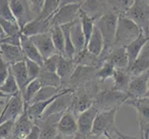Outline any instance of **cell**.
<instances>
[{
    "instance_id": "24",
    "label": "cell",
    "mask_w": 149,
    "mask_h": 139,
    "mask_svg": "<svg viewBox=\"0 0 149 139\" xmlns=\"http://www.w3.org/2000/svg\"><path fill=\"white\" fill-rule=\"evenodd\" d=\"M112 78L113 85L111 89L127 94L130 83L132 79V76L129 73L128 69H116Z\"/></svg>"
},
{
    "instance_id": "27",
    "label": "cell",
    "mask_w": 149,
    "mask_h": 139,
    "mask_svg": "<svg viewBox=\"0 0 149 139\" xmlns=\"http://www.w3.org/2000/svg\"><path fill=\"white\" fill-rule=\"evenodd\" d=\"M70 38L72 41V44L76 50V55L79 54L86 48V42L85 37L83 32V27L80 18L77 19L75 22L71 24L70 27ZM75 55V56H76Z\"/></svg>"
},
{
    "instance_id": "5",
    "label": "cell",
    "mask_w": 149,
    "mask_h": 139,
    "mask_svg": "<svg viewBox=\"0 0 149 139\" xmlns=\"http://www.w3.org/2000/svg\"><path fill=\"white\" fill-rule=\"evenodd\" d=\"M119 110H112L109 111H99L94 122L93 130L89 137L95 138L102 136L116 133L119 129L116 125L115 119L117 111Z\"/></svg>"
},
{
    "instance_id": "46",
    "label": "cell",
    "mask_w": 149,
    "mask_h": 139,
    "mask_svg": "<svg viewBox=\"0 0 149 139\" xmlns=\"http://www.w3.org/2000/svg\"><path fill=\"white\" fill-rule=\"evenodd\" d=\"M44 4H45V1H43V0H35V1H29L31 12H32V15H33V17L34 20L39 18L41 12H42Z\"/></svg>"
},
{
    "instance_id": "12",
    "label": "cell",
    "mask_w": 149,
    "mask_h": 139,
    "mask_svg": "<svg viewBox=\"0 0 149 139\" xmlns=\"http://www.w3.org/2000/svg\"><path fill=\"white\" fill-rule=\"evenodd\" d=\"M73 89H70L64 94L60 95L58 98H56L54 102H52L47 108V110L45 111L44 115L42 116L41 119H45V118L49 117L51 115L55 114H63L67 110L70 109L71 105V102L73 99V94H74Z\"/></svg>"
},
{
    "instance_id": "22",
    "label": "cell",
    "mask_w": 149,
    "mask_h": 139,
    "mask_svg": "<svg viewBox=\"0 0 149 139\" xmlns=\"http://www.w3.org/2000/svg\"><path fill=\"white\" fill-rule=\"evenodd\" d=\"M20 47H22L25 59L33 60L41 67H43L45 59L30 37L24 36L22 34L20 35Z\"/></svg>"
},
{
    "instance_id": "28",
    "label": "cell",
    "mask_w": 149,
    "mask_h": 139,
    "mask_svg": "<svg viewBox=\"0 0 149 139\" xmlns=\"http://www.w3.org/2000/svg\"><path fill=\"white\" fill-rule=\"evenodd\" d=\"M107 1H81V9L96 22L109 9L107 8Z\"/></svg>"
},
{
    "instance_id": "33",
    "label": "cell",
    "mask_w": 149,
    "mask_h": 139,
    "mask_svg": "<svg viewBox=\"0 0 149 139\" xmlns=\"http://www.w3.org/2000/svg\"><path fill=\"white\" fill-rule=\"evenodd\" d=\"M79 18L81 23V27H83V32L85 37V42H86V45L88 44L89 40L91 38V35L94 32V29L95 27V20L93 19L92 17L88 16L84 11L83 10H80V15Z\"/></svg>"
},
{
    "instance_id": "54",
    "label": "cell",
    "mask_w": 149,
    "mask_h": 139,
    "mask_svg": "<svg viewBox=\"0 0 149 139\" xmlns=\"http://www.w3.org/2000/svg\"><path fill=\"white\" fill-rule=\"evenodd\" d=\"M0 59H1V55H0Z\"/></svg>"
},
{
    "instance_id": "38",
    "label": "cell",
    "mask_w": 149,
    "mask_h": 139,
    "mask_svg": "<svg viewBox=\"0 0 149 139\" xmlns=\"http://www.w3.org/2000/svg\"><path fill=\"white\" fill-rule=\"evenodd\" d=\"M0 91H1L3 94L7 95L8 97L17 96L20 93L19 88L17 85V82L15 80V77L12 74L11 70L9 71V75L8 77V79L6 80V82L3 84L2 86H0Z\"/></svg>"
},
{
    "instance_id": "20",
    "label": "cell",
    "mask_w": 149,
    "mask_h": 139,
    "mask_svg": "<svg viewBox=\"0 0 149 139\" xmlns=\"http://www.w3.org/2000/svg\"><path fill=\"white\" fill-rule=\"evenodd\" d=\"M102 62L111 64L115 69H128L129 59H128L125 47H115L101 60Z\"/></svg>"
},
{
    "instance_id": "2",
    "label": "cell",
    "mask_w": 149,
    "mask_h": 139,
    "mask_svg": "<svg viewBox=\"0 0 149 139\" xmlns=\"http://www.w3.org/2000/svg\"><path fill=\"white\" fill-rule=\"evenodd\" d=\"M130 97L126 93L118 92L113 89H103L98 92L95 97L93 107L98 111H109L112 110H119L122 104Z\"/></svg>"
},
{
    "instance_id": "8",
    "label": "cell",
    "mask_w": 149,
    "mask_h": 139,
    "mask_svg": "<svg viewBox=\"0 0 149 139\" xmlns=\"http://www.w3.org/2000/svg\"><path fill=\"white\" fill-rule=\"evenodd\" d=\"M24 111L25 105L22 93L9 97L3 110L0 113V124L8 121H16Z\"/></svg>"
},
{
    "instance_id": "23",
    "label": "cell",
    "mask_w": 149,
    "mask_h": 139,
    "mask_svg": "<svg viewBox=\"0 0 149 139\" xmlns=\"http://www.w3.org/2000/svg\"><path fill=\"white\" fill-rule=\"evenodd\" d=\"M148 43H149V37L143 33H142L133 42L125 46L128 59H129V67L136 60V59L141 54L142 50L145 48V46Z\"/></svg>"
},
{
    "instance_id": "49",
    "label": "cell",
    "mask_w": 149,
    "mask_h": 139,
    "mask_svg": "<svg viewBox=\"0 0 149 139\" xmlns=\"http://www.w3.org/2000/svg\"><path fill=\"white\" fill-rule=\"evenodd\" d=\"M87 139H114V138H112V136H109V135H106V136H99V137H95V138L89 137V138H87Z\"/></svg>"
},
{
    "instance_id": "43",
    "label": "cell",
    "mask_w": 149,
    "mask_h": 139,
    "mask_svg": "<svg viewBox=\"0 0 149 139\" xmlns=\"http://www.w3.org/2000/svg\"><path fill=\"white\" fill-rule=\"evenodd\" d=\"M0 26L4 30L7 36H12V35L20 34V29L17 23L8 22V20L2 19L1 17H0Z\"/></svg>"
},
{
    "instance_id": "1",
    "label": "cell",
    "mask_w": 149,
    "mask_h": 139,
    "mask_svg": "<svg viewBox=\"0 0 149 139\" xmlns=\"http://www.w3.org/2000/svg\"><path fill=\"white\" fill-rule=\"evenodd\" d=\"M118 20H119L118 13H116L112 9H109L95 22V26L99 29L100 33L102 34L103 39H104V50H103V53L100 56V58L98 59L100 63L102 59L105 58L114 47Z\"/></svg>"
},
{
    "instance_id": "36",
    "label": "cell",
    "mask_w": 149,
    "mask_h": 139,
    "mask_svg": "<svg viewBox=\"0 0 149 139\" xmlns=\"http://www.w3.org/2000/svg\"><path fill=\"white\" fill-rule=\"evenodd\" d=\"M71 24H66V25H62L60 26L61 29L63 31V34H64V37H65V51H64V56L66 59H70V60H73L75 58V55H76V50L75 47L72 44V41H71L70 38V27H71Z\"/></svg>"
},
{
    "instance_id": "18",
    "label": "cell",
    "mask_w": 149,
    "mask_h": 139,
    "mask_svg": "<svg viewBox=\"0 0 149 139\" xmlns=\"http://www.w3.org/2000/svg\"><path fill=\"white\" fill-rule=\"evenodd\" d=\"M34 122L31 119L25 110L18 119L15 121V124L12 132V136L14 139H25L32 132Z\"/></svg>"
},
{
    "instance_id": "34",
    "label": "cell",
    "mask_w": 149,
    "mask_h": 139,
    "mask_svg": "<svg viewBox=\"0 0 149 139\" xmlns=\"http://www.w3.org/2000/svg\"><path fill=\"white\" fill-rule=\"evenodd\" d=\"M42 85H41L40 81L38 79L32 81L31 83L26 86L25 90L22 93V98L24 101V105H25V110L31 105L33 99L34 98V96H36L38 91L42 88Z\"/></svg>"
},
{
    "instance_id": "26",
    "label": "cell",
    "mask_w": 149,
    "mask_h": 139,
    "mask_svg": "<svg viewBox=\"0 0 149 139\" xmlns=\"http://www.w3.org/2000/svg\"><path fill=\"white\" fill-rule=\"evenodd\" d=\"M128 71L132 77L140 75L149 71V43L142 50L136 60L128 68Z\"/></svg>"
},
{
    "instance_id": "14",
    "label": "cell",
    "mask_w": 149,
    "mask_h": 139,
    "mask_svg": "<svg viewBox=\"0 0 149 139\" xmlns=\"http://www.w3.org/2000/svg\"><path fill=\"white\" fill-rule=\"evenodd\" d=\"M63 114H55L35 122L40 129V139H54L58 135V122Z\"/></svg>"
},
{
    "instance_id": "17",
    "label": "cell",
    "mask_w": 149,
    "mask_h": 139,
    "mask_svg": "<svg viewBox=\"0 0 149 139\" xmlns=\"http://www.w3.org/2000/svg\"><path fill=\"white\" fill-rule=\"evenodd\" d=\"M31 40L33 41L35 46L37 47L44 59H47L55 54H58L55 48V45L53 44L50 33L35 35V36L31 37Z\"/></svg>"
},
{
    "instance_id": "15",
    "label": "cell",
    "mask_w": 149,
    "mask_h": 139,
    "mask_svg": "<svg viewBox=\"0 0 149 139\" xmlns=\"http://www.w3.org/2000/svg\"><path fill=\"white\" fill-rule=\"evenodd\" d=\"M149 71L140 75L132 77L127 94L130 98H141L146 97L148 92Z\"/></svg>"
},
{
    "instance_id": "13",
    "label": "cell",
    "mask_w": 149,
    "mask_h": 139,
    "mask_svg": "<svg viewBox=\"0 0 149 139\" xmlns=\"http://www.w3.org/2000/svg\"><path fill=\"white\" fill-rule=\"evenodd\" d=\"M97 110L95 107L92 106L88 110H86L77 118V123H78V136L83 137L84 139L89 138L92 130H93L94 122L96 118Z\"/></svg>"
},
{
    "instance_id": "32",
    "label": "cell",
    "mask_w": 149,
    "mask_h": 139,
    "mask_svg": "<svg viewBox=\"0 0 149 139\" xmlns=\"http://www.w3.org/2000/svg\"><path fill=\"white\" fill-rule=\"evenodd\" d=\"M38 80L40 81L41 85L43 86H52L55 88H62V81L59 78V76L55 73L50 71L42 68Z\"/></svg>"
},
{
    "instance_id": "6",
    "label": "cell",
    "mask_w": 149,
    "mask_h": 139,
    "mask_svg": "<svg viewBox=\"0 0 149 139\" xmlns=\"http://www.w3.org/2000/svg\"><path fill=\"white\" fill-rule=\"evenodd\" d=\"M125 17L130 19L139 27L146 35L148 34L149 27V1L135 0L127 10Z\"/></svg>"
},
{
    "instance_id": "40",
    "label": "cell",
    "mask_w": 149,
    "mask_h": 139,
    "mask_svg": "<svg viewBox=\"0 0 149 139\" xmlns=\"http://www.w3.org/2000/svg\"><path fill=\"white\" fill-rule=\"evenodd\" d=\"M115 70L116 69L111 64L107 62H102V65L99 67L95 73V80L99 83H104L107 79L113 77Z\"/></svg>"
},
{
    "instance_id": "51",
    "label": "cell",
    "mask_w": 149,
    "mask_h": 139,
    "mask_svg": "<svg viewBox=\"0 0 149 139\" xmlns=\"http://www.w3.org/2000/svg\"><path fill=\"white\" fill-rule=\"evenodd\" d=\"M8 96L7 95H5V94H3V93L1 92V91H0V98H8ZM8 98H9V97H8Z\"/></svg>"
},
{
    "instance_id": "3",
    "label": "cell",
    "mask_w": 149,
    "mask_h": 139,
    "mask_svg": "<svg viewBox=\"0 0 149 139\" xmlns=\"http://www.w3.org/2000/svg\"><path fill=\"white\" fill-rule=\"evenodd\" d=\"M142 30L124 15H120L118 20L114 47H125L133 42L142 34Z\"/></svg>"
},
{
    "instance_id": "44",
    "label": "cell",
    "mask_w": 149,
    "mask_h": 139,
    "mask_svg": "<svg viewBox=\"0 0 149 139\" xmlns=\"http://www.w3.org/2000/svg\"><path fill=\"white\" fill-rule=\"evenodd\" d=\"M60 55L59 54H55L53 56L49 57V58L45 59L44 60V65L42 68L47 70L50 73H56V70H58V66L60 60Z\"/></svg>"
},
{
    "instance_id": "10",
    "label": "cell",
    "mask_w": 149,
    "mask_h": 139,
    "mask_svg": "<svg viewBox=\"0 0 149 139\" xmlns=\"http://www.w3.org/2000/svg\"><path fill=\"white\" fill-rule=\"evenodd\" d=\"M9 6L20 31L27 23L34 20L32 12H31L29 1H26V0H9Z\"/></svg>"
},
{
    "instance_id": "7",
    "label": "cell",
    "mask_w": 149,
    "mask_h": 139,
    "mask_svg": "<svg viewBox=\"0 0 149 139\" xmlns=\"http://www.w3.org/2000/svg\"><path fill=\"white\" fill-rule=\"evenodd\" d=\"M125 104L133 107L137 111L141 139H149V97L129 98Z\"/></svg>"
},
{
    "instance_id": "35",
    "label": "cell",
    "mask_w": 149,
    "mask_h": 139,
    "mask_svg": "<svg viewBox=\"0 0 149 139\" xmlns=\"http://www.w3.org/2000/svg\"><path fill=\"white\" fill-rule=\"evenodd\" d=\"M51 37H52L53 44L55 45V48L58 54L60 56H64L65 51V37L63 31L60 26H54L51 28L50 31Z\"/></svg>"
},
{
    "instance_id": "16",
    "label": "cell",
    "mask_w": 149,
    "mask_h": 139,
    "mask_svg": "<svg viewBox=\"0 0 149 139\" xmlns=\"http://www.w3.org/2000/svg\"><path fill=\"white\" fill-rule=\"evenodd\" d=\"M58 133L66 137H75L78 135V123L75 115L70 110H67L58 122Z\"/></svg>"
},
{
    "instance_id": "21",
    "label": "cell",
    "mask_w": 149,
    "mask_h": 139,
    "mask_svg": "<svg viewBox=\"0 0 149 139\" xmlns=\"http://www.w3.org/2000/svg\"><path fill=\"white\" fill-rule=\"evenodd\" d=\"M51 31V24L50 20H42V19H35L32 22L27 23L23 29L20 31L22 35L27 37H33L35 35L50 33Z\"/></svg>"
},
{
    "instance_id": "45",
    "label": "cell",
    "mask_w": 149,
    "mask_h": 139,
    "mask_svg": "<svg viewBox=\"0 0 149 139\" xmlns=\"http://www.w3.org/2000/svg\"><path fill=\"white\" fill-rule=\"evenodd\" d=\"M15 121H8L0 124V139H8L12 135Z\"/></svg>"
},
{
    "instance_id": "42",
    "label": "cell",
    "mask_w": 149,
    "mask_h": 139,
    "mask_svg": "<svg viewBox=\"0 0 149 139\" xmlns=\"http://www.w3.org/2000/svg\"><path fill=\"white\" fill-rule=\"evenodd\" d=\"M0 17L8 22L17 23L10 8L8 0H0Z\"/></svg>"
},
{
    "instance_id": "11",
    "label": "cell",
    "mask_w": 149,
    "mask_h": 139,
    "mask_svg": "<svg viewBox=\"0 0 149 139\" xmlns=\"http://www.w3.org/2000/svg\"><path fill=\"white\" fill-rule=\"evenodd\" d=\"M97 70L98 69L95 67L78 65L68 83V85H70L69 88L75 90L78 87L83 86L93 80H95V73Z\"/></svg>"
},
{
    "instance_id": "39",
    "label": "cell",
    "mask_w": 149,
    "mask_h": 139,
    "mask_svg": "<svg viewBox=\"0 0 149 139\" xmlns=\"http://www.w3.org/2000/svg\"><path fill=\"white\" fill-rule=\"evenodd\" d=\"M60 6V1L58 0H47L45 1L44 7L41 12L39 19L42 20H51L55 13L58 11Z\"/></svg>"
},
{
    "instance_id": "53",
    "label": "cell",
    "mask_w": 149,
    "mask_h": 139,
    "mask_svg": "<svg viewBox=\"0 0 149 139\" xmlns=\"http://www.w3.org/2000/svg\"><path fill=\"white\" fill-rule=\"evenodd\" d=\"M147 36L149 37V27H148V34H147Z\"/></svg>"
},
{
    "instance_id": "41",
    "label": "cell",
    "mask_w": 149,
    "mask_h": 139,
    "mask_svg": "<svg viewBox=\"0 0 149 139\" xmlns=\"http://www.w3.org/2000/svg\"><path fill=\"white\" fill-rule=\"evenodd\" d=\"M25 63H26V68H27V73H28L30 83L32 81L38 79L41 71H42V67L39 64H37L36 62H34L33 60H30L28 59H25Z\"/></svg>"
},
{
    "instance_id": "50",
    "label": "cell",
    "mask_w": 149,
    "mask_h": 139,
    "mask_svg": "<svg viewBox=\"0 0 149 139\" xmlns=\"http://www.w3.org/2000/svg\"><path fill=\"white\" fill-rule=\"evenodd\" d=\"M54 139H64V136H61V135H59V133H58V136H56ZM74 139H84L83 137H81L80 136H78V135H77L76 136H75V138Z\"/></svg>"
},
{
    "instance_id": "37",
    "label": "cell",
    "mask_w": 149,
    "mask_h": 139,
    "mask_svg": "<svg viewBox=\"0 0 149 139\" xmlns=\"http://www.w3.org/2000/svg\"><path fill=\"white\" fill-rule=\"evenodd\" d=\"M63 89L64 88H61V89L55 88V87H52V86H42V88L38 91L36 96H34V98L33 99L32 103H31V105L34 104V103L47 101V100L53 98L54 96H56V95H58Z\"/></svg>"
},
{
    "instance_id": "31",
    "label": "cell",
    "mask_w": 149,
    "mask_h": 139,
    "mask_svg": "<svg viewBox=\"0 0 149 139\" xmlns=\"http://www.w3.org/2000/svg\"><path fill=\"white\" fill-rule=\"evenodd\" d=\"M86 49L89 53L96 57L97 59H99L103 53V50H104V39H103L102 34L100 33L99 29L96 26L95 27L94 32L91 35V38L86 45Z\"/></svg>"
},
{
    "instance_id": "29",
    "label": "cell",
    "mask_w": 149,
    "mask_h": 139,
    "mask_svg": "<svg viewBox=\"0 0 149 139\" xmlns=\"http://www.w3.org/2000/svg\"><path fill=\"white\" fill-rule=\"evenodd\" d=\"M10 70L12 71L13 76L15 77V80L17 82V85L19 88L20 93H22L25 90V88H26V86L30 84L25 60L10 66Z\"/></svg>"
},
{
    "instance_id": "48",
    "label": "cell",
    "mask_w": 149,
    "mask_h": 139,
    "mask_svg": "<svg viewBox=\"0 0 149 139\" xmlns=\"http://www.w3.org/2000/svg\"><path fill=\"white\" fill-rule=\"evenodd\" d=\"M25 139H40V129L36 124L33 126L32 132Z\"/></svg>"
},
{
    "instance_id": "30",
    "label": "cell",
    "mask_w": 149,
    "mask_h": 139,
    "mask_svg": "<svg viewBox=\"0 0 149 139\" xmlns=\"http://www.w3.org/2000/svg\"><path fill=\"white\" fill-rule=\"evenodd\" d=\"M76 67L77 65L74 63L73 60L66 59L63 56L60 57L58 70H56V74L59 76V78L62 81L63 85H68L71 75L73 74L74 71L76 69Z\"/></svg>"
},
{
    "instance_id": "25",
    "label": "cell",
    "mask_w": 149,
    "mask_h": 139,
    "mask_svg": "<svg viewBox=\"0 0 149 139\" xmlns=\"http://www.w3.org/2000/svg\"><path fill=\"white\" fill-rule=\"evenodd\" d=\"M70 88H68V87H66V88H64L62 91H61L58 95H56V96H54L53 98H51L49 100H47V101H42V102H38V103H34V104H32L30 105L26 110V112L27 114L29 115V117L32 119L34 123L35 122H37L38 120H40L41 118H42V116L44 115L45 111L47 110V108L49 107V105L51 104L52 102L55 101L56 98H58V97L64 94L65 92H67L68 90H70Z\"/></svg>"
},
{
    "instance_id": "19",
    "label": "cell",
    "mask_w": 149,
    "mask_h": 139,
    "mask_svg": "<svg viewBox=\"0 0 149 139\" xmlns=\"http://www.w3.org/2000/svg\"><path fill=\"white\" fill-rule=\"evenodd\" d=\"M0 55H1V59L9 66L25 60L22 47L18 45L1 43L0 44Z\"/></svg>"
},
{
    "instance_id": "52",
    "label": "cell",
    "mask_w": 149,
    "mask_h": 139,
    "mask_svg": "<svg viewBox=\"0 0 149 139\" xmlns=\"http://www.w3.org/2000/svg\"><path fill=\"white\" fill-rule=\"evenodd\" d=\"M147 97H149V82H148V92H147Z\"/></svg>"
},
{
    "instance_id": "9",
    "label": "cell",
    "mask_w": 149,
    "mask_h": 139,
    "mask_svg": "<svg viewBox=\"0 0 149 139\" xmlns=\"http://www.w3.org/2000/svg\"><path fill=\"white\" fill-rule=\"evenodd\" d=\"M94 100L95 97L86 91L84 86H80L74 91L73 99L69 110H70L74 115L79 116L81 113L93 106Z\"/></svg>"
},
{
    "instance_id": "4",
    "label": "cell",
    "mask_w": 149,
    "mask_h": 139,
    "mask_svg": "<svg viewBox=\"0 0 149 139\" xmlns=\"http://www.w3.org/2000/svg\"><path fill=\"white\" fill-rule=\"evenodd\" d=\"M81 1H60L58 11L50 20L51 28L73 23L79 18Z\"/></svg>"
},
{
    "instance_id": "47",
    "label": "cell",
    "mask_w": 149,
    "mask_h": 139,
    "mask_svg": "<svg viewBox=\"0 0 149 139\" xmlns=\"http://www.w3.org/2000/svg\"><path fill=\"white\" fill-rule=\"evenodd\" d=\"M9 71H10V66L5 62L2 59H0V86H2L3 84L8 79V77L9 75Z\"/></svg>"
}]
</instances>
